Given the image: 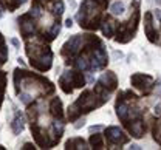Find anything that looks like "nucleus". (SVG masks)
Wrapping results in <instances>:
<instances>
[{
  "label": "nucleus",
  "mask_w": 161,
  "mask_h": 150,
  "mask_svg": "<svg viewBox=\"0 0 161 150\" xmlns=\"http://www.w3.org/2000/svg\"><path fill=\"white\" fill-rule=\"evenodd\" d=\"M22 130H23V116L17 111L16 116H14V121H13V131H14L16 135H20Z\"/></svg>",
  "instance_id": "obj_7"
},
{
  "label": "nucleus",
  "mask_w": 161,
  "mask_h": 150,
  "mask_svg": "<svg viewBox=\"0 0 161 150\" xmlns=\"http://www.w3.org/2000/svg\"><path fill=\"white\" fill-rule=\"evenodd\" d=\"M129 131H130L132 136H135V138H141V136H142V133H144V124H142V121H141L140 118H138L132 126H129Z\"/></svg>",
  "instance_id": "obj_4"
},
{
  "label": "nucleus",
  "mask_w": 161,
  "mask_h": 150,
  "mask_svg": "<svg viewBox=\"0 0 161 150\" xmlns=\"http://www.w3.org/2000/svg\"><path fill=\"white\" fill-rule=\"evenodd\" d=\"M59 31H60V25L59 23H54V25H53V28H51V33H50V34H51V37H54L56 34H59Z\"/></svg>",
  "instance_id": "obj_18"
},
{
  "label": "nucleus",
  "mask_w": 161,
  "mask_h": 150,
  "mask_svg": "<svg viewBox=\"0 0 161 150\" xmlns=\"http://www.w3.org/2000/svg\"><path fill=\"white\" fill-rule=\"evenodd\" d=\"M33 31H34V22H25V23H22V33L25 36L31 34Z\"/></svg>",
  "instance_id": "obj_12"
},
{
  "label": "nucleus",
  "mask_w": 161,
  "mask_h": 150,
  "mask_svg": "<svg viewBox=\"0 0 161 150\" xmlns=\"http://www.w3.org/2000/svg\"><path fill=\"white\" fill-rule=\"evenodd\" d=\"M129 104L127 102H124V101H121L118 102V105H116V113H118V116H119L121 121H127L129 119Z\"/></svg>",
  "instance_id": "obj_5"
},
{
  "label": "nucleus",
  "mask_w": 161,
  "mask_h": 150,
  "mask_svg": "<svg viewBox=\"0 0 161 150\" xmlns=\"http://www.w3.org/2000/svg\"><path fill=\"white\" fill-rule=\"evenodd\" d=\"M99 85H102L105 90H113L115 87H116V76L115 74H112V73H105V74H102L99 79Z\"/></svg>",
  "instance_id": "obj_2"
},
{
  "label": "nucleus",
  "mask_w": 161,
  "mask_h": 150,
  "mask_svg": "<svg viewBox=\"0 0 161 150\" xmlns=\"http://www.w3.org/2000/svg\"><path fill=\"white\" fill-rule=\"evenodd\" d=\"M146 33H147L149 39L153 42V40H155V34H157V33H153V28H152V14H150V13H147V14H146Z\"/></svg>",
  "instance_id": "obj_8"
},
{
  "label": "nucleus",
  "mask_w": 161,
  "mask_h": 150,
  "mask_svg": "<svg viewBox=\"0 0 161 150\" xmlns=\"http://www.w3.org/2000/svg\"><path fill=\"white\" fill-rule=\"evenodd\" d=\"M20 101H22L23 104H30V102L33 101V98H31L30 93H22V94H20Z\"/></svg>",
  "instance_id": "obj_17"
},
{
  "label": "nucleus",
  "mask_w": 161,
  "mask_h": 150,
  "mask_svg": "<svg viewBox=\"0 0 161 150\" xmlns=\"http://www.w3.org/2000/svg\"><path fill=\"white\" fill-rule=\"evenodd\" d=\"M53 13L58 14V16H60V14L64 13V5H62L60 0H56V3H54V11H53Z\"/></svg>",
  "instance_id": "obj_15"
},
{
  "label": "nucleus",
  "mask_w": 161,
  "mask_h": 150,
  "mask_svg": "<svg viewBox=\"0 0 161 150\" xmlns=\"http://www.w3.org/2000/svg\"><path fill=\"white\" fill-rule=\"evenodd\" d=\"M155 16H157V17L160 19V22H161V9H157V11H155Z\"/></svg>",
  "instance_id": "obj_20"
},
{
  "label": "nucleus",
  "mask_w": 161,
  "mask_h": 150,
  "mask_svg": "<svg viewBox=\"0 0 161 150\" xmlns=\"http://www.w3.org/2000/svg\"><path fill=\"white\" fill-rule=\"evenodd\" d=\"M130 149H133V150H138V149H140V146H136V144H133V146H132Z\"/></svg>",
  "instance_id": "obj_22"
},
{
  "label": "nucleus",
  "mask_w": 161,
  "mask_h": 150,
  "mask_svg": "<svg viewBox=\"0 0 161 150\" xmlns=\"http://www.w3.org/2000/svg\"><path fill=\"white\" fill-rule=\"evenodd\" d=\"M102 33L105 37H112L113 33H115V22L112 20H105L102 23Z\"/></svg>",
  "instance_id": "obj_9"
},
{
  "label": "nucleus",
  "mask_w": 161,
  "mask_h": 150,
  "mask_svg": "<svg viewBox=\"0 0 161 150\" xmlns=\"http://www.w3.org/2000/svg\"><path fill=\"white\" fill-rule=\"evenodd\" d=\"M31 16H33V17H40V16H42V6H40V5H34V6L31 8Z\"/></svg>",
  "instance_id": "obj_14"
},
{
  "label": "nucleus",
  "mask_w": 161,
  "mask_h": 150,
  "mask_svg": "<svg viewBox=\"0 0 161 150\" xmlns=\"http://www.w3.org/2000/svg\"><path fill=\"white\" fill-rule=\"evenodd\" d=\"M53 127H54V130H56L58 136L60 138V135H62V131H64V124H62V121H54Z\"/></svg>",
  "instance_id": "obj_16"
},
{
  "label": "nucleus",
  "mask_w": 161,
  "mask_h": 150,
  "mask_svg": "<svg viewBox=\"0 0 161 150\" xmlns=\"http://www.w3.org/2000/svg\"><path fill=\"white\" fill-rule=\"evenodd\" d=\"M132 84H133V87H136V88L144 90V88L149 87L147 84H152V78L150 76H144V74H135L132 78Z\"/></svg>",
  "instance_id": "obj_3"
},
{
  "label": "nucleus",
  "mask_w": 161,
  "mask_h": 150,
  "mask_svg": "<svg viewBox=\"0 0 161 150\" xmlns=\"http://www.w3.org/2000/svg\"><path fill=\"white\" fill-rule=\"evenodd\" d=\"M23 2H26V0H20V3H23Z\"/></svg>",
  "instance_id": "obj_23"
},
{
  "label": "nucleus",
  "mask_w": 161,
  "mask_h": 150,
  "mask_svg": "<svg viewBox=\"0 0 161 150\" xmlns=\"http://www.w3.org/2000/svg\"><path fill=\"white\" fill-rule=\"evenodd\" d=\"M76 67H78L79 70H90V62H88L85 57H79V59L76 61Z\"/></svg>",
  "instance_id": "obj_13"
},
{
  "label": "nucleus",
  "mask_w": 161,
  "mask_h": 150,
  "mask_svg": "<svg viewBox=\"0 0 161 150\" xmlns=\"http://www.w3.org/2000/svg\"><path fill=\"white\" fill-rule=\"evenodd\" d=\"M65 25H67V26L70 28V26L73 25V20H71V19H67V20H65Z\"/></svg>",
  "instance_id": "obj_19"
},
{
  "label": "nucleus",
  "mask_w": 161,
  "mask_h": 150,
  "mask_svg": "<svg viewBox=\"0 0 161 150\" xmlns=\"http://www.w3.org/2000/svg\"><path fill=\"white\" fill-rule=\"evenodd\" d=\"M90 144H92V147H95V149H102V147H104V142H102L101 135H93V136L90 138Z\"/></svg>",
  "instance_id": "obj_11"
},
{
  "label": "nucleus",
  "mask_w": 161,
  "mask_h": 150,
  "mask_svg": "<svg viewBox=\"0 0 161 150\" xmlns=\"http://www.w3.org/2000/svg\"><path fill=\"white\" fill-rule=\"evenodd\" d=\"M11 42H13V45H16V46H19V40H17V39H13Z\"/></svg>",
  "instance_id": "obj_21"
},
{
  "label": "nucleus",
  "mask_w": 161,
  "mask_h": 150,
  "mask_svg": "<svg viewBox=\"0 0 161 150\" xmlns=\"http://www.w3.org/2000/svg\"><path fill=\"white\" fill-rule=\"evenodd\" d=\"M105 138L112 144H119V142L125 141V138H124V135H122L119 127H108L105 130Z\"/></svg>",
  "instance_id": "obj_1"
},
{
  "label": "nucleus",
  "mask_w": 161,
  "mask_h": 150,
  "mask_svg": "<svg viewBox=\"0 0 161 150\" xmlns=\"http://www.w3.org/2000/svg\"><path fill=\"white\" fill-rule=\"evenodd\" d=\"M80 43H82V37H80V36H73V37L67 42L65 48H67L70 53H76L80 48Z\"/></svg>",
  "instance_id": "obj_6"
},
{
  "label": "nucleus",
  "mask_w": 161,
  "mask_h": 150,
  "mask_svg": "<svg viewBox=\"0 0 161 150\" xmlns=\"http://www.w3.org/2000/svg\"><path fill=\"white\" fill-rule=\"evenodd\" d=\"M124 9H125V6H124L122 2H115V3L112 5V8H110V11H112L113 16H121V14L124 13Z\"/></svg>",
  "instance_id": "obj_10"
}]
</instances>
